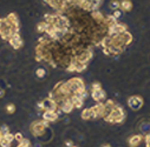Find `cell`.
I'll return each instance as SVG.
<instances>
[{
    "label": "cell",
    "mask_w": 150,
    "mask_h": 147,
    "mask_svg": "<svg viewBox=\"0 0 150 147\" xmlns=\"http://www.w3.org/2000/svg\"><path fill=\"white\" fill-rule=\"evenodd\" d=\"M58 119V114L56 111H45L43 113V120H45L46 123H53Z\"/></svg>",
    "instance_id": "9c48e42d"
},
{
    "label": "cell",
    "mask_w": 150,
    "mask_h": 147,
    "mask_svg": "<svg viewBox=\"0 0 150 147\" xmlns=\"http://www.w3.org/2000/svg\"><path fill=\"white\" fill-rule=\"evenodd\" d=\"M121 8H122V11H124V12L131 11V8H132L131 1H130V0H122V1H121Z\"/></svg>",
    "instance_id": "e0dca14e"
},
{
    "label": "cell",
    "mask_w": 150,
    "mask_h": 147,
    "mask_svg": "<svg viewBox=\"0 0 150 147\" xmlns=\"http://www.w3.org/2000/svg\"><path fill=\"white\" fill-rule=\"evenodd\" d=\"M110 8L114 10V11H117L121 8V1H118V0H112V1H110Z\"/></svg>",
    "instance_id": "ac0fdd59"
},
{
    "label": "cell",
    "mask_w": 150,
    "mask_h": 147,
    "mask_svg": "<svg viewBox=\"0 0 150 147\" xmlns=\"http://www.w3.org/2000/svg\"><path fill=\"white\" fill-rule=\"evenodd\" d=\"M145 144H146V147H150V134L145 136Z\"/></svg>",
    "instance_id": "83f0119b"
},
{
    "label": "cell",
    "mask_w": 150,
    "mask_h": 147,
    "mask_svg": "<svg viewBox=\"0 0 150 147\" xmlns=\"http://www.w3.org/2000/svg\"><path fill=\"white\" fill-rule=\"evenodd\" d=\"M46 28H47V24L45 21L39 22L38 25H37V31H38L39 33H45L46 32Z\"/></svg>",
    "instance_id": "d6986e66"
},
{
    "label": "cell",
    "mask_w": 150,
    "mask_h": 147,
    "mask_svg": "<svg viewBox=\"0 0 150 147\" xmlns=\"http://www.w3.org/2000/svg\"><path fill=\"white\" fill-rule=\"evenodd\" d=\"M121 36H122V39H123V41H124V44L128 46V45H130L131 43H132V35H131V33L130 32H124V33H122L121 34Z\"/></svg>",
    "instance_id": "2e32d148"
},
{
    "label": "cell",
    "mask_w": 150,
    "mask_h": 147,
    "mask_svg": "<svg viewBox=\"0 0 150 147\" xmlns=\"http://www.w3.org/2000/svg\"><path fill=\"white\" fill-rule=\"evenodd\" d=\"M91 97L96 102H102L103 100H105L106 94L103 91V88H99V90H92L91 91Z\"/></svg>",
    "instance_id": "52a82bcc"
},
{
    "label": "cell",
    "mask_w": 150,
    "mask_h": 147,
    "mask_svg": "<svg viewBox=\"0 0 150 147\" xmlns=\"http://www.w3.org/2000/svg\"><path fill=\"white\" fill-rule=\"evenodd\" d=\"M35 74H37V77H38V78H44L45 74H46V72H45L44 68L40 67V68H38V69L35 71Z\"/></svg>",
    "instance_id": "7402d4cb"
},
{
    "label": "cell",
    "mask_w": 150,
    "mask_h": 147,
    "mask_svg": "<svg viewBox=\"0 0 150 147\" xmlns=\"http://www.w3.org/2000/svg\"><path fill=\"white\" fill-rule=\"evenodd\" d=\"M4 95H5V91L3 88H0V98H4Z\"/></svg>",
    "instance_id": "f546056e"
},
{
    "label": "cell",
    "mask_w": 150,
    "mask_h": 147,
    "mask_svg": "<svg viewBox=\"0 0 150 147\" xmlns=\"http://www.w3.org/2000/svg\"><path fill=\"white\" fill-rule=\"evenodd\" d=\"M92 18H93V20L98 24V25H100V24H104V20H105V17L99 12V11H93L92 12Z\"/></svg>",
    "instance_id": "5bb4252c"
},
{
    "label": "cell",
    "mask_w": 150,
    "mask_h": 147,
    "mask_svg": "<svg viewBox=\"0 0 150 147\" xmlns=\"http://www.w3.org/2000/svg\"><path fill=\"white\" fill-rule=\"evenodd\" d=\"M99 88H102V85H100L99 83H93V84L91 85V91H92V90H99Z\"/></svg>",
    "instance_id": "484cf974"
},
{
    "label": "cell",
    "mask_w": 150,
    "mask_h": 147,
    "mask_svg": "<svg viewBox=\"0 0 150 147\" xmlns=\"http://www.w3.org/2000/svg\"><path fill=\"white\" fill-rule=\"evenodd\" d=\"M6 112H7L8 114H13V113L16 112V105H14V104H8V105L6 106Z\"/></svg>",
    "instance_id": "ffe728a7"
},
{
    "label": "cell",
    "mask_w": 150,
    "mask_h": 147,
    "mask_svg": "<svg viewBox=\"0 0 150 147\" xmlns=\"http://www.w3.org/2000/svg\"><path fill=\"white\" fill-rule=\"evenodd\" d=\"M128 106L132 109V111H138V109L143 106V99L138 95H134L130 97L128 99Z\"/></svg>",
    "instance_id": "5b68a950"
},
{
    "label": "cell",
    "mask_w": 150,
    "mask_h": 147,
    "mask_svg": "<svg viewBox=\"0 0 150 147\" xmlns=\"http://www.w3.org/2000/svg\"><path fill=\"white\" fill-rule=\"evenodd\" d=\"M72 147H77V146H74V145H73V146H72Z\"/></svg>",
    "instance_id": "836d02e7"
},
{
    "label": "cell",
    "mask_w": 150,
    "mask_h": 147,
    "mask_svg": "<svg viewBox=\"0 0 150 147\" xmlns=\"http://www.w3.org/2000/svg\"><path fill=\"white\" fill-rule=\"evenodd\" d=\"M112 15H114L116 19H120V18L122 17V11H121V10H117V11L114 12V14H112Z\"/></svg>",
    "instance_id": "4316f807"
},
{
    "label": "cell",
    "mask_w": 150,
    "mask_h": 147,
    "mask_svg": "<svg viewBox=\"0 0 150 147\" xmlns=\"http://www.w3.org/2000/svg\"><path fill=\"white\" fill-rule=\"evenodd\" d=\"M44 1H46V3H49V1H50V0H44Z\"/></svg>",
    "instance_id": "d6a6232c"
},
{
    "label": "cell",
    "mask_w": 150,
    "mask_h": 147,
    "mask_svg": "<svg viewBox=\"0 0 150 147\" xmlns=\"http://www.w3.org/2000/svg\"><path fill=\"white\" fill-rule=\"evenodd\" d=\"M42 105H43V111H56L58 108L56 101L51 98H46L42 101Z\"/></svg>",
    "instance_id": "8992f818"
},
{
    "label": "cell",
    "mask_w": 150,
    "mask_h": 147,
    "mask_svg": "<svg viewBox=\"0 0 150 147\" xmlns=\"http://www.w3.org/2000/svg\"><path fill=\"white\" fill-rule=\"evenodd\" d=\"M124 118H125V112L123 107L116 104V106L112 108V111L109 113V116L104 118V120L110 124H121L124 121Z\"/></svg>",
    "instance_id": "7a4b0ae2"
},
{
    "label": "cell",
    "mask_w": 150,
    "mask_h": 147,
    "mask_svg": "<svg viewBox=\"0 0 150 147\" xmlns=\"http://www.w3.org/2000/svg\"><path fill=\"white\" fill-rule=\"evenodd\" d=\"M66 86L69 88V92H70L71 97L74 95L79 91L85 90V84H84V81L81 78H72V79H70L69 81H66Z\"/></svg>",
    "instance_id": "3957f363"
},
{
    "label": "cell",
    "mask_w": 150,
    "mask_h": 147,
    "mask_svg": "<svg viewBox=\"0 0 150 147\" xmlns=\"http://www.w3.org/2000/svg\"><path fill=\"white\" fill-rule=\"evenodd\" d=\"M71 101H72L74 108H81V107L83 106V104H84V100H83L82 98L77 97V95H72V97H71Z\"/></svg>",
    "instance_id": "9a60e30c"
},
{
    "label": "cell",
    "mask_w": 150,
    "mask_h": 147,
    "mask_svg": "<svg viewBox=\"0 0 150 147\" xmlns=\"http://www.w3.org/2000/svg\"><path fill=\"white\" fill-rule=\"evenodd\" d=\"M0 133H3L4 135H5V134H7V133H10V130H8V127H7L6 125L1 126V128H0Z\"/></svg>",
    "instance_id": "d4e9b609"
},
{
    "label": "cell",
    "mask_w": 150,
    "mask_h": 147,
    "mask_svg": "<svg viewBox=\"0 0 150 147\" xmlns=\"http://www.w3.org/2000/svg\"><path fill=\"white\" fill-rule=\"evenodd\" d=\"M14 140H17L18 142H20V141H23V140H24V138H23V134H21L20 132H18V133H16V134H14Z\"/></svg>",
    "instance_id": "603a6c76"
},
{
    "label": "cell",
    "mask_w": 150,
    "mask_h": 147,
    "mask_svg": "<svg viewBox=\"0 0 150 147\" xmlns=\"http://www.w3.org/2000/svg\"><path fill=\"white\" fill-rule=\"evenodd\" d=\"M49 123H46L45 120H38V121H33L30 126V131L34 136H42L46 128H47Z\"/></svg>",
    "instance_id": "277c9868"
},
{
    "label": "cell",
    "mask_w": 150,
    "mask_h": 147,
    "mask_svg": "<svg viewBox=\"0 0 150 147\" xmlns=\"http://www.w3.org/2000/svg\"><path fill=\"white\" fill-rule=\"evenodd\" d=\"M73 108H74V106H73V104H72L71 99H70V100H67V101H65V102L59 107V109H62V111H63L64 113H71Z\"/></svg>",
    "instance_id": "4fadbf2b"
},
{
    "label": "cell",
    "mask_w": 150,
    "mask_h": 147,
    "mask_svg": "<svg viewBox=\"0 0 150 147\" xmlns=\"http://www.w3.org/2000/svg\"><path fill=\"white\" fill-rule=\"evenodd\" d=\"M3 139H4V134H3V133H0V142L3 141Z\"/></svg>",
    "instance_id": "4dcf8cb0"
},
{
    "label": "cell",
    "mask_w": 150,
    "mask_h": 147,
    "mask_svg": "<svg viewBox=\"0 0 150 147\" xmlns=\"http://www.w3.org/2000/svg\"><path fill=\"white\" fill-rule=\"evenodd\" d=\"M11 144H12V142L7 141L6 139H3V141L0 142V146H1V147H11Z\"/></svg>",
    "instance_id": "cb8c5ba5"
},
{
    "label": "cell",
    "mask_w": 150,
    "mask_h": 147,
    "mask_svg": "<svg viewBox=\"0 0 150 147\" xmlns=\"http://www.w3.org/2000/svg\"><path fill=\"white\" fill-rule=\"evenodd\" d=\"M10 44L14 50H19L23 46V39H21V36L19 35V33H17V34H14L12 36L11 40H10Z\"/></svg>",
    "instance_id": "ba28073f"
},
{
    "label": "cell",
    "mask_w": 150,
    "mask_h": 147,
    "mask_svg": "<svg viewBox=\"0 0 150 147\" xmlns=\"http://www.w3.org/2000/svg\"><path fill=\"white\" fill-rule=\"evenodd\" d=\"M104 24L105 26L108 27V29L112 28V27H115L118 22H117V19L114 17V15H106L105 17V20H104Z\"/></svg>",
    "instance_id": "7c38bea8"
},
{
    "label": "cell",
    "mask_w": 150,
    "mask_h": 147,
    "mask_svg": "<svg viewBox=\"0 0 150 147\" xmlns=\"http://www.w3.org/2000/svg\"><path fill=\"white\" fill-rule=\"evenodd\" d=\"M100 147H111V146H110L109 144H104V145H102Z\"/></svg>",
    "instance_id": "1f68e13d"
},
{
    "label": "cell",
    "mask_w": 150,
    "mask_h": 147,
    "mask_svg": "<svg viewBox=\"0 0 150 147\" xmlns=\"http://www.w3.org/2000/svg\"><path fill=\"white\" fill-rule=\"evenodd\" d=\"M65 145H66L67 147H72V146H73V142H72L71 140H67V141H65Z\"/></svg>",
    "instance_id": "f1b7e54d"
},
{
    "label": "cell",
    "mask_w": 150,
    "mask_h": 147,
    "mask_svg": "<svg viewBox=\"0 0 150 147\" xmlns=\"http://www.w3.org/2000/svg\"><path fill=\"white\" fill-rule=\"evenodd\" d=\"M17 147H31V142H30V140L24 139L23 141H20V142L17 145Z\"/></svg>",
    "instance_id": "44dd1931"
},
{
    "label": "cell",
    "mask_w": 150,
    "mask_h": 147,
    "mask_svg": "<svg viewBox=\"0 0 150 147\" xmlns=\"http://www.w3.org/2000/svg\"><path fill=\"white\" fill-rule=\"evenodd\" d=\"M82 118L84 120H91V119H97L96 118V114L93 112V109L92 107L91 108H85L83 109V112H82Z\"/></svg>",
    "instance_id": "8fae6325"
},
{
    "label": "cell",
    "mask_w": 150,
    "mask_h": 147,
    "mask_svg": "<svg viewBox=\"0 0 150 147\" xmlns=\"http://www.w3.org/2000/svg\"><path fill=\"white\" fill-rule=\"evenodd\" d=\"M142 140H143V136L141 134H136V135H132V136L129 138L128 144H129L130 147H137L142 142Z\"/></svg>",
    "instance_id": "30bf717a"
},
{
    "label": "cell",
    "mask_w": 150,
    "mask_h": 147,
    "mask_svg": "<svg viewBox=\"0 0 150 147\" xmlns=\"http://www.w3.org/2000/svg\"><path fill=\"white\" fill-rule=\"evenodd\" d=\"M19 33V27L17 26H13L8 20L7 18H1L0 19V36L6 40V41H10L11 38L14 35Z\"/></svg>",
    "instance_id": "6da1fadb"
}]
</instances>
